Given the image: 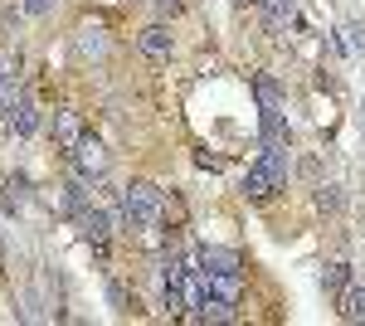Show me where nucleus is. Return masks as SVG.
Listing matches in <instances>:
<instances>
[{"mask_svg": "<svg viewBox=\"0 0 365 326\" xmlns=\"http://www.w3.org/2000/svg\"><path fill=\"white\" fill-rule=\"evenodd\" d=\"M287 175H292V146H258V161L244 175V195L263 205L287 190Z\"/></svg>", "mask_w": 365, "mask_h": 326, "instance_id": "obj_1", "label": "nucleus"}, {"mask_svg": "<svg viewBox=\"0 0 365 326\" xmlns=\"http://www.w3.org/2000/svg\"><path fill=\"white\" fill-rule=\"evenodd\" d=\"M122 229L127 234H146V229H156V219L166 215V195L156 190L151 180H132V185H122Z\"/></svg>", "mask_w": 365, "mask_h": 326, "instance_id": "obj_2", "label": "nucleus"}, {"mask_svg": "<svg viewBox=\"0 0 365 326\" xmlns=\"http://www.w3.org/2000/svg\"><path fill=\"white\" fill-rule=\"evenodd\" d=\"M78 229H83V239L93 244V253L108 258V239H113V234H127V229H122V205H117V210H98V205H88L83 215H78Z\"/></svg>", "mask_w": 365, "mask_h": 326, "instance_id": "obj_3", "label": "nucleus"}, {"mask_svg": "<svg viewBox=\"0 0 365 326\" xmlns=\"http://www.w3.org/2000/svg\"><path fill=\"white\" fill-rule=\"evenodd\" d=\"M68 156H73V170H78L83 180H103V175H108V151H103V141H88L83 136Z\"/></svg>", "mask_w": 365, "mask_h": 326, "instance_id": "obj_4", "label": "nucleus"}, {"mask_svg": "<svg viewBox=\"0 0 365 326\" xmlns=\"http://www.w3.org/2000/svg\"><path fill=\"white\" fill-rule=\"evenodd\" d=\"M258 146H292L282 108H258Z\"/></svg>", "mask_w": 365, "mask_h": 326, "instance_id": "obj_5", "label": "nucleus"}, {"mask_svg": "<svg viewBox=\"0 0 365 326\" xmlns=\"http://www.w3.org/2000/svg\"><path fill=\"white\" fill-rule=\"evenodd\" d=\"M137 49L146 58H170V49H175V34H170V25H161V20H156V25H146L137 34Z\"/></svg>", "mask_w": 365, "mask_h": 326, "instance_id": "obj_6", "label": "nucleus"}, {"mask_svg": "<svg viewBox=\"0 0 365 326\" xmlns=\"http://www.w3.org/2000/svg\"><path fill=\"white\" fill-rule=\"evenodd\" d=\"M5 122H10V132H15V136H34V132H39V108H34V98H29V93H20Z\"/></svg>", "mask_w": 365, "mask_h": 326, "instance_id": "obj_7", "label": "nucleus"}, {"mask_svg": "<svg viewBox=\"0 0 365 326\" xmlns=\"http://www.w3.org/2000/svg\"><path fill=\"white\" fill-rule=\"evenodd\" d=\"M54 141L63 146V151H73V146L83 141V117H78L73 108H58L54 112Z\"/></svg>", "mask_w": 365, "mask_h": 326, "instance_id": "obj_8", "label": "nucleus"}, {"mask_svg": "<svg viewBox=\"0 0 365 326\" xmlns=\"http://www.w3.org/2000/svg\"><path fill=\"white\" fill-rule=\"evenodd\" d=\"M200 272H239V253L234 248H220V244H205L195 253Z\"/></svg>", "mask_w": 365, "mask_h": 326, "instance_id": "obj_9", "label": "nucleus"}, {"mask_svg": "<svg viewBox=\"0 0 365 326\" xmlns=\"http://www.w3.org/2000/svg\"><path fill=\"white\" fill-rule=\"evenodd\" d=\"M88 185H93V180H83V175H78V170H73V175H68V180H63V215H83L88 205H93V190H88Z\"/></svg>", "mask_w": 365, "mask_h": 326, "instance_id": "obj_10", "label": "nucleus"}, {"mask_svg": "<svg viewBox=\"0 0 365 326\" xmlns=\"http://www.w3.org/2000/svg\"><path fill=\"white\" fill-rule=\"evenodd\" d=\"M73 54L83 58V63H88V58H103V54H108V29H103V25H83V29H78V39H73Z\"/></svg>", "mask_w": 365, "mask_h": 326, "instance_id": "obj_11", "label": "nucleus"}, {"mask_svg": "<svg viewBox=\"0 0 365 326\" xmlns=\"http://www.w3.org/2000/svg\"><path fill=\"white\" fill-rule=\"evenodd\" d=\"M336 312H341V322H365V287L361 282H346V287H341L336 292Z\"/></svg>", "mask_w": 365, "mask_h": 326, "instance_id": "obj_12", "label": "nucleus"}, {"mask_svg": "<svg viewBox=\"0 0 365 326\" xmlns=\"http://www.w3.org/2000/svg\"><path fill=\"white\" fill-rule=\"evenodd\" d=\"M258 10H263V25H268V34H278L292 15H297V0H258Z\"/></svg>", "mask_w": 365, "mask_h": 326, "instance_id": "obj_13", "label": "nucleus"}, {"mask_svg": "<svg viewBox=\"0 0 365 326\" xmlns=\"http://www.w3.org/2000/svg\"><path fill=\"white\" fill-rule=\"evenodd\" d=\"M253 98L258 108H282V83L273 73H253Z\"/></svg>", "mask_w": 365, "mask_h": 326, "instance_id": "obj_14", "label": "nucleus"}, {"mask_svg": "<svg viewBox=\"0 0 365 326\" xmlns=\"http://www.w3.org/2000/svg\"><path fill=\"white\" fill-rule=\"evenodd\" d=\"M346 282H351V263H346V258H336V263H327V268H322V287H327L331 297H336Z\"/></svg>", "mask_w": 365, "mask_h": 326, "instance_id": "obj_15", "label": "nucleus"}, {"mask_svg": "<svg viewBox=\"0 0 365 326\" xmlns=\"http://www.w3.org/2000/svg\"><path fill=\"white\" fill-rule=\"evenodd\" d=\"M312 200H317V210H322V215H336V210H341V185H317Z\"/></svg>", "mask_w": 365, "mask_h": 326, "instance_id": "obj_16", "label": "nucleus"}, {"mask_svg": "<svg viewBox=\"0 0 365 326\" xmlns=\"http://www.w3.org/2000/svg\"><path fill=\"white\" fill-rule=\"evenodd\" d=\"M341 34H346V49H351V54H365V25L361 20H351Z\"/></svg>", "mask_w": 365, "mask_h": 326, "instance_id": "obj_17", "label": "nucleus"}, {"mask_svg": "<svg viewBox=\"0 0 365 326\" xmlns=\"http://www.w3.org/2000/svg\"><path fill=\"white\" fill-rule=\"evenodd\" d=\"M54 5H58V0H25V5H20V10H25V15H34V20H39V15H54Z\"/></svg>", "mask_w": 365, "mask_h": 326, "instance_id": "obj_18", "label": "nucleus"}, {"mask_svg": "<svg viewBox=\"0 0 365 326\" xmlns=\"http://www.w3.org/2000/svg\"><path fill=\"white\" fill-rule=\"evenodd\" d=\"M108 302H113L117 312H127V292H122V282H117V277H108Z\"/></svg>", "mask_w": 365, "mask_h": 326, "instance_id": "obj_19", "label": "nucleus"}, {"mask_svg": "<svg viewBox=\"0 0 365 326\" xmlns=\"http://www.w3.org/2000/svg\"><path fill=\"white\" fill-rule=\"evenodd\" d=\"M151 5H156L161 15H180V5H185V0H151Z\"/></svg>", "mask_w": 365, "mask_h": 326, "instance_id": "obj_20", "label": "nucleus"}, {"mask_svg": "<svg viewBox=\"0 0 365 326\" xmlns=\"http://www.w3.org/2000/svg\"><path fill=\"white\" fill-rule=\"evenodd\" d=\"M234 5H258V0H234Z\"/></svg>", "mask_w": 365, "mask_h": 326, "instance_id": "obj_21", "label": "nucleus"}, {"mask_svg": "<svg viewBox=\"0 0 365 326\" xmlns=\"http://www.w3.org/2000/svg\"><path fill=\"white\" fill-rule=\"evenodd\" d=\"M0 263H5V248H0Z\"/></svg>", "mask_w": 365, "mask_h": 326, "instance_id": "obj_22", "label": "nucleus"}, {"mask_svg": "<svg viewBox=\"0 0 365 326\" xmlns=\"http://www.w3.org/2000/svg\"><path fill=\"white\" fill-rule=\"evenodd\" d=\"M361 122H365V108H361Z\"/></svg>", "mask_w": 365, "mask_h": 326, "instance_id": "obj_23", "label": "nucleus"}]
</instances>
